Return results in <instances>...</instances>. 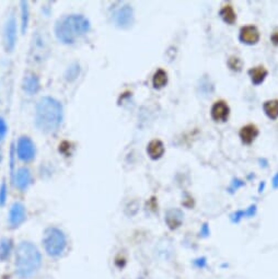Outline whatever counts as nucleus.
<instances>
[{
	"mask_svg": "<svg viewBox=\"0 0 278 279\" xmlns=\"http://www.w3.org/2000/svg\"><path fill=\"white\" fill-rule=\"evenodd\" d=\"M147 152H148L149 157L151 159H154V160H157V159L161 158L164 153V146L162 144V141H160L158 139L150 141L148 148H147Z\"/></svg>",
	"mask_w": 278,
	"mask_h": 279,
	"instance_id": "obj_15",
	"label": "nucleus"
},
{
	"mask_svg": "<svg viewBox=\"0 0 278 279\" xmlns=\"http://www.w3.org/2000/svg\"><path fill=\"white\" fill-rule=\"evenodd\" d=\"M35 145L31 138L27 136L20 137L17 144V154L21 161L30 162L35 158Z\"/></svg>",
	"mask_w": 278,
	"mask_h": 279,
	"instance_id": "obj_5",
	"label": "nucleus"
},
{
	"mask_svg": "<svg viewBox=\"0 0 278 279\" xmlns=\"http://www.w3.org/2000/svg\"><path fill=\"white\" fill-rule=\"evenodd\" d=\"M7 197H8V187L7 184L3 182L1 184V186H0V206H3L6 204Z\"/></svg>",
	"mask_w": 278,
	"mask_h": 279,
	"instance_id": "obj_25",
	"label": "nucleus"
},
{
	"mask_svg": "<svg viewBox=\"0 0 278 279\" xmlns=\"http://www.w3.org/2000/svg\"><path fill=\"white\" fill-rule=\"evenodd\" d=\"M245 217H253L256 213V206L252 205L249 209L245 210Z\"/></svg>",
	"mask_w": 278,
	"mask_h": 279,
	"instance_id": "obj_28",
	"label": "nucleus"
},
{
	"mask_svg": "<svg viewBox=\"0 0 278 279\" xmlns=\"http://www.w3.org/2000/svg\"><path fill=\"white\" fill-rule=\"evenodd\" d=\"M42 265L41 252L35 244L22 241L16 250L15 268L16 275L21 279H29L34 276Z\"/></svg>",
	"mask_w": 278,
	"mask_h": 279,
	"instance_id": "obj_2",
	"label": "nucleus"
},
{
	"mask_svg": "<svg viewBox=\"0 0 278 279\" xmlns=\"http://www.w3.org/2000/svg\"><path fill=\"white\" fill-rule=\"evenodd\" d=\"M79 65L78 64H73V65H71L70 67L68 68V70H67V74H66V78L69 80V81H71L73 79H76L78 75H79Z\"/></svg>",
	"mask_w": 278,
	"mask_h": 279,
	"instance_id": "obj_23",
	"label": "nucleus"
},
{
	"mask_svg": "<svg viewBox=\"0 0 278 279\" xmlns=\"http://www.w3.org/2000/svg\"><path fill=\"white\" fill-rule=\"evenodd\" d=\"M43 246L45 252L52 257H58L67 247V238L62 230L56 227L47 228L43 235Z\"/></svg>",
	"mask_w": 278,
	"mask_h": 279,
	"instance_id": "obj_4",
	"label": "nucleus"
},
{
	"mask_svg": "<svg viewBox=\"0 0 278 279\" xmlns=\"http://www.w3.org/2000/svg\"><path fill=\"white\" fill-rule=\"evenodd\" d=\"M239 135H240V138L243 144L251 145L256 137L259 136V130L253 124H249V125L241 128L240 134Z\"/></svg>",
	"mask_w": 278,
	"mask_h": 279,
	"instance_id": "obj_13",
	"label": "nucleus"
},
{
	"mask_svg": "<svg viewBox=\"0 0 278 279\" xmlns=\"http://www.w3.org/2000/svg\"><path fill=\"white\" fill-rule=\"evenodd\" d=\"M184 214L180 209H169L166 213V222L168 228L174 231L179 229L183 223Z\"/></svg>",
	"mask_w": 278,
	"mask_h": 279,
	"instance_id": "obj_11",
	"label": "nucleus"
},
{
	"mask_svg": "<svg viewBox=\"0 0 278 279\" xmlns=\"http://www.w3.org/2000/svg\"><path fill=\"white\" fill-rule=\"evenodd\" d=\"M115 23L119 25V27H127L130 23H132L133 19V10L129 6H125L123 8H121L116 11V14L114 16Z\"/></svg>",
	"mask_w": 278,
	"mask_h": 279,
	"instance_id": "obj_12",
	"label": "nucleus"
},
{
	"mask_svg": "<svg viewBox=\"0 0 278 279\" xmlns=\"http://www.w3.org/2000/svg\"><path fill=\"white\" fill-rule=\"evenodd\" d=\"M228 65L233 71H241L243 63L240 58L236 57V56H231L228 61Z\"/></svg>",
	"mask_w": 278,
	"mask_h": 279,
	"instance_id": "obj_22",
	"label": "nucleus"
},
{
	"mask_svg": "<svg viewBox=\"0 0 278 279\" xmlns=\"http://www.w3.org/2000/svg\"><path fill=\"white\" fill-rule=\"evenodd\" d=\"M240 40L245 44L253 45L260 40V32L254 25H245L240 30Z\"/></svg>",
	"mask_w": 278,
	"mask_h": 279,
	"instance_id": "obj_9",
	"label": "nucleus"
},
{
	"mask_svg": "<svg viewBox=\"0 0 278 279\" xmlns=\"http://www.w3.org/2000/svg\"><path fill=\"white\" fill-rule=\"evenodd\" d=\"M220 16H221V18L224 19L225 22H227L228 24H233L237 20L236 12H234L232 6H230V5L225 6L223 9L220 10Z\"/></svg>",
	"mask_w": 278,
	"mask_h": 279,
	"instance_id": "obj_18",
	"label": "nucleus"
},
{
	"mask_svg": "<svg viewBox=\"0 0 278 279\" xmlns=\"http://www.w3.org/2000/svg\"><path fill=\"white\" fill-rule=\"evenodd\" d=\"M267 70L266 68L263 67V66H258V67H254V68H251L249 70V75L252 79V82L254 84H260L262 83L264 79L266 78L267 76Z\"/></svg>",
	"mask_w": 278,
	"mask_h": 279,
	"instance_id": "obj_17",
	"label": "nucleus"
},
{
	"mask_svg": "<svg viewBox=\"0 0 278 279\" xmlns=\"http://www.w3.org/2000/svg\"><path fill=\"white\" fill-rule=\"evenodd\" d=\"M14 182L17 188H19L20 191H25L32 183L31 171L25 166L19 167V169L16 171Z\"/></svg>",
	"mask_w": 278,
	"mask_h": 279,
	"instance_id": "obj_8",
	"label": "nucleus"
},
{
	"mask_svg": "<svg viewBox=\"0 0 278 279\" xmlns=\"http://www.w3.org/2000/svg\"><path fill=\"white\" fill-rule=\"evenodd\" d=\"M64 110L58 100L52 97H43L35 107V125L43 132L51 134L58 130L63 122Z\"/></svg>",
	"mask_w": 278,
	"mask_h": 279,
	"instance_id": "obj_1",
	"label": "nucleus"
},
{
	"mask_svg": "<svg viewBox=\"0 0 278 279\" xmlns=\"http://www.w3.org/2000/svg\"><path fill=\"white\" fill-rule=\"evenodd\" d=\"M230 109L225 101L216 102L211 107V117L215 122H226L229 117Z\"/></svg>",
	"mask_w": 278,
	"mask_h": 279,
	"instance_id": "obj_10",
	"label": "nucleus"
},
{
	"mask_svg": "<svg viewBox=\"0 0 278 279\" xmlns=\"http://www.w3.org/2000/svg\"><path fill=\"white\" fill-rule=\"evenodd\" d=\"M167 82H168L167 72L164 71L163 69H159V70L156 71V74L154 76V80H153L154 87L157 88V89H161L167 84Z\"/></svg>",
	"mask_w": 278,
	"mask_h": 279,
	"instance_id": "obj_20",
	"label": "nucleus"
},
{
	"mask_svg": "<svg viewBox=\"0 0 278 279\" xmlns=\"http://www.w3.org/2000/svg\"><path fill=\"white\" fill-rule=\"evenodd\" d=\"M90 21L82 15H67L55 24V35L63 44H73L90 31Z\"/></svg>",
	"mask_w": 278,
	"mask_h": 279,
	"instance_id": "obj_3",
	"label": "nucleus"
},
{
	"mask_svg": "<svg viewBox=\"0 0 278 279\" xmlns=\"http://www.w3.org/2000/svg\"><path fill=\"white\" fill-rule=\"evenodd\" d=\"M21 14H22V24H21V30H22V33H25L28 29L29 24V6L27 1H21Z\"/></svg>",
	"mask_w": 278,
	"mask_h": 279,
	"instance_id": "obj_21",
	"label": "nucleus"
},
{
	"mask_svg": "<svg viewBox=\"0 0 278 279\" xmlns=\"http://www.w3.org/2000/svg\"><path fill=\"white\" fill-rule=\"evenodd\" d=\"M17 20L14 15H10L7 19L3 28V43L7 51H12L17 43Z\"/></svg>",
	"mask_w": 278,
	"mask_h": 279,
	"instance_id": "obj_6",
	"label": "nucleus"
},
{
	"mask_svg": "<svg viewBox=\"0 0 278 279\" xmlns=\"http://www.w3.org/2000/svg\"><path fill=\"white\" fill-rule=\"evenodd\" d=\"M23 90L29 94H34L40 90V79L34 74H28L23 79Z\"/></svg>",
	"mask_w": 278,
	"mask_h": 279,
	"instance_id": "obj_14",
	"label": "nucleus"
},
{
	"mask_svg": "<svg viewBox=\"0 0 278 279\" xmlns=\"http://www.w3.org/2000/svg\"><path fill=\"white\" fill-rule=\"evenodd\" d=\"M193 265L198 269H204L208 266V262L205 256H201V257H197V259L193 260Z\"/></svg>",
	"mask_w": 278,
	"mask_h": 279,
	"instance_id": "obj_24",
	"label": "nucleus"
},
{
	"mask_svg": "<svg viewBox=\"0 0 278 279\" xmlns=\"http://www.w3.org/2000/svg\"><path fill=\"white\" fill-rule=\"evenodd\" d=\"M14 248V241L9 238H3L0 240V261L5 262L8 259Z\"/></svg>",
	"mask_w": 278,
	"mask_h": 279,
	"instance_id": "obj_16",
	"label": "nucleus"
},
{
	"mask_svg": "<svg viewBox=\"0 0 278 279\" xmlns=\"http://www.w3.org/2000/svg\"><path fill=\"white\" fill-rule=\"evenodd\" d=\"M210 233V231H209V228H208V226H207V223H205L202 227V230H201V234H202V237H208Z\"/></svg>",
	"mask_w": 278,
	"mask_h": 279,
	"instance_id": "obj_29",
	"label": "nucleus"
},
{
	"mask_svg": "<svg viewBox=\"0 0 278 279\" xmlns=\"http://www.w3.org/2000/svg\"><path fill=\"white\" fill-rule=\"evenodd\" d=\"M8 131V125L5 119L2 117H0V140H2L5 138Z\"/></svg>",
	"mask_w": 278,
	"mask_h": 279,
	"instance_id": "obj_26",
	"label": "nucleus"
},
{
	"mask_svg": "<svg viewBox=\"0 0 278 279\" xmlns=\"http://www.w3.org/2000/svg\"><path fill=\"white\" fill-rule=\"evenodd\" d=\"M243 217H245L244 210H239V212L234 213L232 214V216H231V220H232L233 222H239Z\"/></svg>",
	"mask_w": 278,
	"mask_h": 279,
	"instance_id": "obj_27",
	"label": "nucleus"
},
{
	"mask_svg": "<svg viewBox=\"0 0 278 279\" xmlns=\"http://www.w3.org/2000/svg\"><path fill=\"white\" fill-rule=\"evenodd\" d=\"M271 40H272V42H273V44H274V45L278 46V31L273 33V35H272V37H271Z\"/></svg>",
	"mask_w": 278,
	"mask_h": 279,
	"instance_id": "obj_30",
	"label": "nucleus"
},
{
	"mask_svg": "<svg viewBox=\"0 0 278 279\" xmlns=\"http://www.w3.org/2000/svg\"><path fill=\"white\" fill-rule=\"evenodd\" d=\"M1 159H2V151L1 149H0V162H1Z\"/></svg>",
	"mask_w": 278,
	"mask_h": 279,
	"instance_id": "obj_31",
	"label": "nucleus"
},
{
	"mask_svg": "<svg viewBox=\"0 0 278 279\" xmlns=\"http://www.w3.org/2000/svg\"><path fill=\"white\" fill-rule=\"evenodd\" d=\"M27 219V210L23 204L17 201L9 210V225L11 228H18Z\"/></svg>",
	"mask_w": 278,
	"mask_h": 279,
	"instance_id": "obj_7",
	"label": "nucleus"
},
{
	"mask_svg": "<svg viewBox=\"0 0 278 279\" xmlns=\"http://www.w3.org/2000/svg\"><path fill=\"white\" fill-rule=\"evenodd\" d=\"M264 111L267 116L272 119L278 117V100H271L264 103Z\"/></svg>",
	"mask_w": 278,
	"mask_h": 279,
	"instance_id": "obj_19",
	"label": "nucleus"
}]
</instances>
